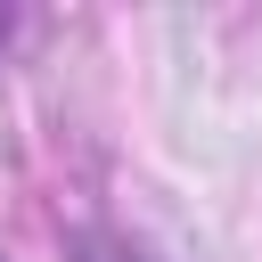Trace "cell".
I'll return each instance as SVG.
<instances>
[{
	"instance_id": "obj_1",
	"label": "cell",
	"mask_w": 262,
	"mask_h": 262,
	"mask_svg": "<svg viewBox=\"0 0 262 262\" xmlns=\"http://www.w3.org/2000/svg\"><path fill=\"white\" fill-rule=\"evenodd\" d=\"M82 262H147V254L123 246V237H82Z\"/></svg>"
},
{
	"instance_id": "obj_2",
	"label": "cell",
	"mask_w": 262,
	"mask_h": 262,
	"mask_svg": "<svg viewBox=\"0 0 262 262\" xmlns=\"http://www.w3.org/2000/svg\"><path fill=\"white\" fill-rule=\"evenodd\" d=\"M8 33H16V16H0V41H8Z\"/></svg>"
}]
</instances>
